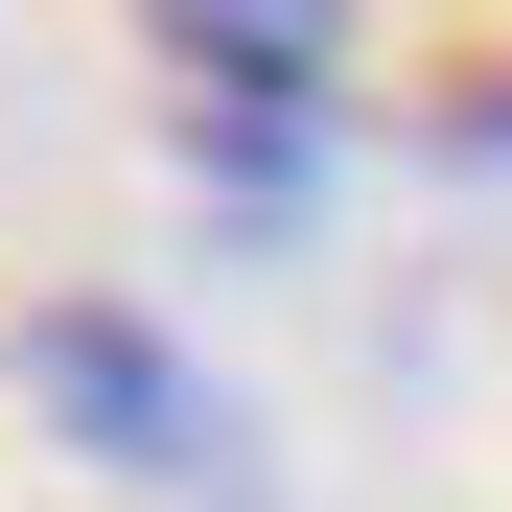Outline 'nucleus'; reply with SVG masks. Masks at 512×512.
<instances>
[{"label":"nucleus","mask_w":512,"mask_h":512,"mask_svg":"<svg viewBox=\"0 0 512 512\" xmlns=\"http://www.w3.org/2000/svg\"><path fill=\"white\" fill-rule=\"evenodd\" d=\"M24 396H47L117 489H210V466H233V396L163 350L140 303H47V326H24Z\"/></svg>","instance_id":"obj_1"},{"label":"nucleus","mask_w":512,"mask_h":512,"mask_svg":"<svg viewBox=\"0 0 512 512\" xmlns=\"http://www.w3.org/2000/svg\"><path fill=\"white\" fill-rule=\"evenodd\" d=\"M140 47L187 70L210 117L303 140V117H326V70H350V0H140Z\"/></svg>","instance_id":"obj_2"}]
</instances>
